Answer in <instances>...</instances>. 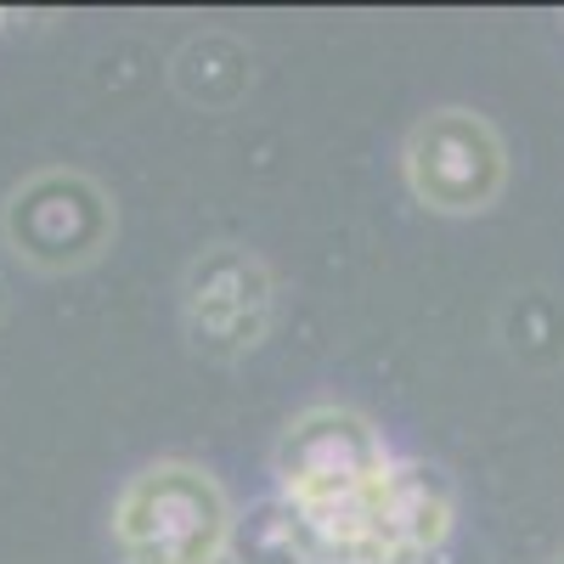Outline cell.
<instances>
[{
  "label": "cell",
  "instance_id": "6da1fadb",
  "mask_svg": "<svg viewBox=\"0 0 564 564\" xmlns=\"http://www.w3.org/2000/svg\"><path fill=\"white\" fill-rule=\"evenodd\" d=\"M282 547L294 564H430L452 536L435 475L395 463L350 406H311L276 441Z\"/></svg>",
  "mask_w": 564,
  "mask_h": 564
},
{
  "label": "cell",
  "instance_id": "7a4b0ae2",
  "mask_svg": "<svg viewBox=\"0 0 564 564\" xmlns=\"http://www.w3.org/2000/svg\"><path fill=\"white\" fill-rule=\"evenodd\" d=\"M124 564H215L231 542V502L198 463H153L113 502Z\"/></svg>",
  "mask_w": 564,
  "mask_h": 564
},
{
  "label": "cell",
  "instance_id": "3957f363",
  "mask_svg": "<svg viewBox=\"0 0 564 564\" xmlns=\"http://www.w3.org/2000/svg\"><path fill=\"white\" fill-rule=\"evenodd\" d=\"M0 231L23 265L79 271L108 254L119 215L102 181H90L85 170H40L23 186H12L7 209H0Z\"/></svg>",
  "mask_w": 564,
  "mask_h": 564
},
{
  "label": "cell",
  "instance_id": "277c9868",
  "mask_svg": "<svg viewBox=\"0 0 564 564\" xmlns=\"http://www.w3.org/2000/svg\"><path fill=\"white\" fill-rule=\"evenodd\" d=\"M276 316V282L271 265L243 243H215L186 265L181 282V322L186 339L209 361H238L249 356Z\"/></svg>",
  "mask_w": 564,
  "mask_h": 564
},
{
  "label": "cell",
  "instance_id": "5b68a950",
  "mask_svg": "<svg viewBox=\"0 0 564 564\" xmlns=\"http://www.w3.org/2000/svg\"><path fill=\"white\" fill-rule=\"evenodd\" d=\"M502 175H508L502 141L475 113L441 108L406 130V186L423 209L441 215L491 209V198L502 193Z\"/></svg>",
  "mask_w": 564,
  "mask_h": 564
},
{
  "label": "cell",
  "instance_id": "8992f818",
  "mask_svg": "<svg viewBox=\"0 0 564 564\" xmlns=\"http://www.w3.org/2000/svg\"><path fill=\"white\" fill-rule=\"evenodd\" d=\"M249 79H254L249 45H243L238 34H226V29H209V34H198V40H186L181 57H175L181 97L198 102V108H231V102L249 90Z\"/></svg>",
  "mask_w": 564,
  "mask_h": 564
},
{
  "label": "cell",
  "instance_id": "52a82bcc",
  "mask_svg": "<svg viewBox=\"0 0 564 564\" xmlns=\"http://www.w3.org/2000/svg\"><path fill=\"white\" fill-rule=\"evenodd\" d=\"M0 316H7V282H0Z\"/></svg>",
  "mask_w": 564,
  "mask_h": 564
},
{
  "label": "cell",
  "instance_id": "ba28073f",
  "mask_svg": "<svg viewBox=\"0 0 564 564\" xmlns=\"http://www.w3.org/2000/svg\"><path fill=\"white\" fill-rule=\"evenodd\" d=\"M215 564H238V558H231V553H220V558H215Z\"/></svg>",
  "mask_w": 564,
  "mask_h": 564
}]
</instances>
